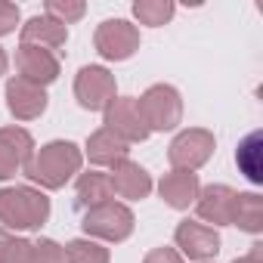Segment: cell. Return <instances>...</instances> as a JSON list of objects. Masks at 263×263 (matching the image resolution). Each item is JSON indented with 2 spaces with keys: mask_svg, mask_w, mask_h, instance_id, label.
I'll return each instance as SVG.
<instances>
[{
  "mask_svg": "<svg viewBox=\"0 0 263 263\" xmlns=\"http://www.w3.org/2000/svg\"><path fill=\"white\" fill-rule=\"evenodd\" d=\"M81 161L84 155L74 143L56 140V143H47L37 155H31V161L25 164V177L41 183L44 189H62L81 171Z\"/></svg>",
  "mask_w": 263,
  "mask_h": 263,
  "instance_id": "6da1fadb",
  "label": "cell"
},
{
  "mask_svg": "<svg viewBox=\"0 0 263 263\" xmlns=\"http://www.w3.org/2000/svg\"><path fill=\"white\" fill-rule=\"evenodd\" d=\"M50 217V198L31 186L0 189V223L10 229H37Z\"/></svg>",
  "mask_w": 263,
  "mask_h": 263,
  "instance_id": "7a4b0ae2",
  "label": "cell"
},
{
  "mask_svg": "<svg viewBox=\"0 0 263 263\" xmlns=\"http://www.w3.org/2000/svg\"><path fill=\"white\" fill-rule=\"evenodd\" d=\"M137 111L149 130H174L183 118V99L171 84H155L137 99Z\"/></svg>",
  "mask_w": 263,
  "mask_h": 263,
  "instance_id": "3957f363",
  "label": "cell"
},
{
  "mask_svg": "<svg viewBox=\"0 0 263 263\" xmlns=\"http://www.w3.org/2000/svg\"><path fill=\"white\" fill-rule=\"evenodd\" d=\"M134 211L127 204H118V201H105L99 208H90L84 211V220H81V229L93 238H105V241H124L134 232Z\"/></svg>",
  "mask_w": 263,
  "mask_h": 263,
  "instance_id": "277c9868",
  "label": "cell"
},
{
  "mask_svg": "<svg viewBox=\"0 0 263 263\" xmlns=\"http://www.w3.org/2000/svg\"><path fill=\"white\" fill-rule=\"evenodd\" d=\"M96 50L111 62H124L140 50V31L124 19H105L96 28Z\"/></svg>",
  "mask_w": 263,
  "mask_h": 263,
  "instance_id": "5b68a950",
  "label": "cell"
},
{
  "mask_svg": "<svg viewBox=\"0 0 263 263\" xmlns=\"http://www.w3.org/2000/svg\"><path fill=\"white\" fill-rule=\"evenodd\" d=\"M74 96L90 111H105L115 99V74L102 65H84L74 78Z\"/></svg>",
  "mask_w": 263,
  "mask_h": 263,
  "instance_id": "8992f818",
  "label": "cell"
},
{
  "mask_svg": "<svg viewBox=\"0 0 263 263\" xmlns=\"http://www.w3.org/2000/svg\"><path fill=\"white\" fill-rule=\"evenodd\" d=\"M211 155H214V134L211 130H201V127L183 130V134L171 143V152H167L174 171H195Z\"/></svg>",
  "mask_w": 263,
  "mask_h": 263,
  "instance_id": "52a82bcc",
  "label": "cell"
},
{
  "mask_svg": "<svg viewBox=\"0 0 263 263\" xmlns=\"http://www.w3.org/2000/svg\"><path fill=\"white\" fill-rule=\"evenodd\" d=\"M105 130H111L115 137H121L127 146L130 143H143L149 137V127L143 124V118L137 111V99H130V96H121V99L108 102V108H105Z\"/></svg>",
  "mask_w": 263,
  "mask_h": 263,
  "instance_id": "ba28073f",
  "label": "cell"
},
{
  "mask_svg": "<svg viewBox=\"0 0 263 263\" xmlns=\"http://www.w3.org/2000/svg\"><path fill=\"white\" fill-rule=\"evenodd\" d=\"M16 68H19L22 81L37 84V87H47L59 78V59L50 50L34 47V44H22L16 50Z\"/></svg>",
  "mask_w": 263,
  "mask_h": 263,
  "instance_id": "9c48e42d",
  "label": "cell"
},
{
  "mask_svg": "<svg viewBox=\"0 0 263 263\" xmlns=\"http://www.w3.org/2000/svg\"><path fill=\"white\" fill-rule=\"evenodd\" d=\"M34 140L22 127H0V180H10L19 167L31 161Z\"/></svg>",
  "mask_w": 263,
  "mask_h": 263,
  "instance_id": "30bf717a",
  "label": "cell"
},
{
  "mask_svg": "<svg viewBox=\"0 0 263 263\" xmlns=\"http://www.w3.org/2000/svg\"><path fill=\"white\" fill-rule=\"evenodd\" d=\"M174 241H177V248H183V254L189 260H208L220 251V235L211 226L195 223V220H183L174 232Z\"/></svg>",
  "mask_w": 263,
  "mask_h": 263,
  "instance_id": "8fae6325",
  "label": "cell"
},
{
  "mask_svg": "<svg viewBox=\"0 0 263 263\" xmlns=\"http://www.w3.org/2000/svg\"><path fill=\"white\" fill-rule=\"evenodd\" d=\"M7 108L19 118V121H31L41 118L47 111V93L37 84H28L22 78H13L7 84Z\"/></svg>",
  "mask_w": 263,
  "mask_h": 263,
  "instance_id": "7c38bea8",
  "label": "cell"
},
{
  "mask_svg": "<svg viewBox=\"0 0 263 263\" xmlns=\"http://www.w3.org/2000/svg\"><path fill=\"white\" fill-rule=\"evenodd\" d=\"M198 217L214 223V226H226L232 220V204H235V189L223 186V183H211L208 189L198 192Z\"/></svg>",
  "mask_w": 263,
  "mask_h": 263,
  "instance_id": "4fadbf2b",
  "label": "cell"
},
{
  "mask_svg": "<svg viewBox=\"0 0 263 263\" xmlns=\"http://www.w3.org/2000/svg\"><path fill=\"white\" fill-rule=\"evenodd\" d=\"M158 192H161V198H164L171 208L183 211V208H189V204L198 198V192H201L198 174H192V171H171V174L161 177Z\"/></svg>",
  "mask_w": 263,
  "mask_h": 263,
  "instance_id": "5bb4252c",
  "label": "cell"
},
{
  "mask_svg": "<svg viewBox=\"0 0 263 263\" xmlns=\"http://www.w3.org/2000/svg\"><path fill=\"white\" fill-rule=\"evenodd\" d=\"M111 180V189L121 195V198H146L152 192V177L146 174V167L134 164V161H121L115 164V174L108 177Z\"/></svg>",
  "mask_w": 263,
  "mask_h": 263,
  "instance_id": "9a60e30c",
  "label": "cell"
},
{
  "mask_svg": "<svg viewBox=\"0 0 263 263\" xmlns=\"http://www.w3.org/2000/svg\"><path fill=\"white\" fill-rule=\"evenodd\" d=\"M65 41H68V28L62 22L50 19V16H34V19H28L22 25V44L56 50V47H65Z\"/></svg>",
  "mask_w": 263,
  "mask_h": 263,
  "instance_id": "2e32d148",
  "label": "cell"
},
{
  "mask_svg": "<svg viewBox=\"0 0 263 263\" xmlns=\"http://www.w3.org/2000/svg\"><path fill=\"white\" fill-rule=\"evenodd\" d=\"M115 189H111V180L108 174H99V171H87L78 177V186H74V204L90 211V208H99L105 201H111Z\"/></svg>",
  "mask_w": 263,
  "mask_h": 263,
  "instance_id": "e0dca14e",
  "label": "cell"
},
{
  "mask_svg": "<svg viewBox=\"0 0 263 263\" xmlns=\"http://www.w3.org/2000/svg\"><path fill=\"white\" fill-rule=\"evenodd\" d=\"M127 143L121 140V137H115L111 130H96V134L87 140V155H90V161L93 164H105V167H115V164H121V161H127Z\"/></svg>",
  "mask_w": 263,
  "mask_h": 263,
  "instance_id": "ac0fdd59",
  "label": "cell"
},
{
  "mask_svg": "<svg viewBox=\"0 0 263 263\" xmlns=\"http://www.w3.org/2000/svg\"><path fill=\"white\" fill-rule=\"evenodd\" d=\"M229 223L257 235L263 229V198L257 192H235V204H232V220Z\"/></svg>",
  "mask_w": 263,
  "mask_h": 263,
  "instance_id": "d6986e66",
  "label": "cell"
},
{
  "mask_svg": "<svg viewBox=\"0 0 263 263\" xmlns=\"http://www.w3.org/2000/svg\"><path fill=\"white\" fill-rule=\"evenodd\" d=\"M62 251H65L68 263H108V248H102L99 241H90V238H74Z\"/></svg>",
  "mask_w": 263,
  "mask_h": 263,
  "instance_id": "ffe728a7",
  "label": "cell"
},
{
  "mask_svg": "<svg viewBox=\"0 0 263 263\" xmlns=\"http://www.w3.org/2000/svg\"><path fill=\"white\" fill-rule=\"evenodd\" d=\"M134 16L143 22V25H164V22H171V16H174V4L171 0H137L134 4Z\"/></svg>",
  "mask_w": 263,
  "mask_h": 263,
  "instance_id": "44dd1931",
  "label": "cell"
},
{
  "mask_svg": "<svg viewBox=\"0 0 263 263\" xmlns=\"http://www.w3.org/2000/svg\"><path fill=\"white\" fill-rule=\"evenodd\" d=\"M28 254H31V241L0 226V263H28Z\"/></svg>",
  "mask_w": 263,
  "mask_h": 263,
  "instance_id": "7402d4cb",
  "label": "cell"
},
{
  "mask_svg": "<svg viewBox=\"0 0 263 263\" xmlns=\"http://www.w3.org/2000/svg\"><path fill=\"white\" fill-rule=\"evenodd\" d=\"M257 146H260V134H251L241 146H238V167L245 171V177L251 183H263V174H260V164H257Z\"/></svg>",
  "mask_w": 263,
  "mask_h": 263,
  "instance_id": "603a6c76",
  "label": "cell"
},
{
  "mask_svg": "<svg viewBox=\"0 0 263 263\" xmlns=\"http://www.w3.org/2000/svg\"><path fill=\"white\" fill-rule=\"evenodd\" d=\"M84 13H87V7L81 4V0H47V16L62 22V25L78 22Z\"/></svg>",
  "mask_w": 263,
  "mask_h": 263,
  "instance_id": "cb8c5ba5",
  "label": "cell"
},
{
  "mask_svg": "<svg viewBox=\"0 0 263 263\" xmlns=\"http://www.w3.org/2000/svg\"><path fill=\"white\" fill-rule=\"evenodd\" d=\"M28 263H65V251L53 238H37V241H31Z\"/></svg>",
  "mask_w": 263,
  "mask_h": 263,
  "instance_id": "d4e9b609",
  "label": "cell"
},
{
  "mask_svg": "<svg viewBox=\"0 0 263 263\" xmlns=\"http://www.w3.org/2000/svg\"><path fill=\"white\" fill-rule=\"evenodd\" d=\"M16 22H19V7L0 0V34H10L16 28Z\"/></svg>",
  "mask_w": 263,
  "mask_h": 263,
  "instance_id": "484cf974",
  "label": "cell"
},
{
  "mask_svg": "<svg viewBox=\"0 0 263 263\" xmlns=\"http://www.w3.org/2000/svg\"><path fill=\"white\" fill-rule=\"evenodd\" d=\"M143 263H183V257L174 248H155V251H149V257Z\"/></svg>",
  "mask_w": 263,
  "mask_h": 263,
  "instance_id": "4316f807",
  "label": "cell"
},
{
  "mask_svg": "<svg viewBox=\"0 0 263 263\" xmlns=\"http://www.w3.org/2000/svg\"><path fill=\"white\" fill-rule=\"evenodd\" d=\"M232 263H263V245H254L248 257H235Z\"/></svg>",
  "mask_w": 263,
  "mask_h": 263,
  "instance_id": "83f0119b",
  "label": "cell"
},
{
  "mask_svg": "<svg viewBox=\"0 0 263 263\" xmlns=\"http://www.w3.org/2000/svg\"><path fill=\"white\" fill-rule=\"evenodd\" d=\"M7 65H10V59H7L4 47H0V74H7Z\"/></svg>",
  "mask_w": 263,
  "mask_h": 263,
  "instance_id": "f1b7e54d",
  "label": "cell"
}]
</instances>
